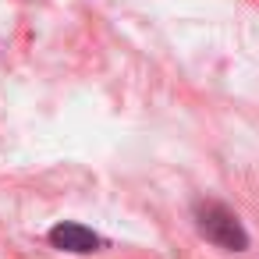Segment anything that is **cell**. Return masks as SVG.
Segmentation results:
<instances>
[{
	"instance_id": "6da1fadb",
	"label": "cell",
	"mask_w": 259,
	"mask_h": 259,
	"mask_svg": "<svg viewBox=\"0 0 259 259\" xmlns=\"http://www.w3.org/2000/svg\"><path fill=\"white\" fill-rule=\"evenodd\" d=\"M195 224H199V231H202L206 241H213V245H220V248H227V252H241V248L248 245L245 227H241L238 217H234L227 206H220V202H202V206L195 209Z\"/></svg>"
},
{
	"instance_id": "7a4b0ae2",
	"label": "cell",
	"mask_w": 259,
	"mask_h": 259,
	"mask_svg": "<svg viewBox=\"0 0 259 259\" xmlns=\"http://www.w3.org/2000/svg\"><path fill=\"white\" fill-rule=\"evenodd\" d=\"M50 245H54V248H64V252H96V248L103 245V238L93 234V231L82 227V224L64 220V224H57V227L50 231Z\"/></svg>"
}]
</instances>
